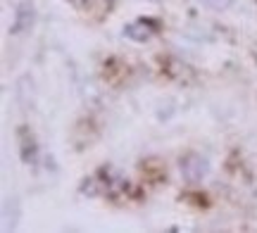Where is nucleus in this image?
Segmentation results:
<instances>
[{
  "mask_svg": "<svg viewBox=\"0 0 257 233\" xmlns=\"http://www.w3.org/2000/svg\"><path fill=\"white\" fill-rule=\"evenodd\" d=\"M207 171H210V164H207V159L202 157V155L191 152V155H186V157L181 159V174H184V178L191 181V183H198Z\"/></svg>",
  "mask_w": 257,
  "mask_h": 233,
  "instance_id": "f257e3e1",
  "label": "nucleus"
},
{
  "mask_svg": "<svg viewBox=\"0 0 257 233\" xmlns=\"http://www.w3.org/2000/svg\"><path fill=\"white\" fill-rule=\"evenodd\" d=\"M31 24H34V8H31V3H22L17 10V19L12 24V34H22Z\"/></svg>",
  "mask_w": 257,
  "mask_h": 233,
  "instance_id": "f03ea898",
  "label": "nucleus"
},
{
  "mask_svg": "<svg viewBox=\"0 0 257 233\" xmlns=\"http://www.w3.org/2000/svg\"><path fill=\"white\" fill-rule=\"evenodd\" d=\"M200 3L210 10H226L233 5V0H200Z\"/></svg>",
  "mask_w": 257,
  "mask_h": 233,
  "instance_id": "7ed1b4c3",
  "label": "nucleus"
}]
</instances>
